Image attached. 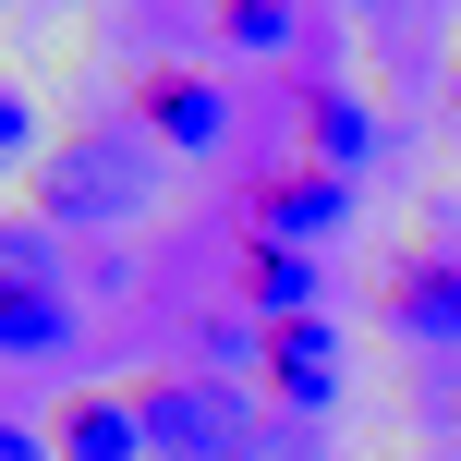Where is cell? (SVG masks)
Listing matches in <instances>:
<instances>
[{"label": "cell", "instance_id": "cell-10", "mask_svg": "<svg viewBox=\"0 0 461 461\" xmlns=\"http://www.w3.org/2000/svg\"><path fill=\"white\" fill-rule=\"evenodd\" d=\"M303 110H316V158H328V170H352V158H365V110H352L340 86H316Z\"/></svg>", "mask_w": 461, "mask_h": 461}, {"label": "cell", "instance_id": "cell-2", "mask_svg": "<svg viewBox=\"0 0 461 461\" xmlns=\"http://www.w3.org/2000/svg\"><path fill=\"white\" fill-rule=\"evenodd\" d=\"M49 219H134L146 207V170L134 158H110V146H73V158H49Z\"/></svg>", "mask_w": 461, "mask_h": 461}, {"label": "cell", "instance_id": "cell-1", "mask_svg": "<svg viewBox=\"0 0 461 461\" xmlns=\"http://www.w3.org/2000/svg\"><path fill=\"white\" fill-rule=\"evenodd\" d=\"M146 438L170 461H292V425H255L207 376H158V389H146Z\"/></svg>", "mask_w": 461, "mask_h": 461}, {"label": "cell", "instance_id": "cell-8", "mask_svg": "<svg viewBox=\"0 0 461 461\" xmlns=\"http://www.w3.org/2000/svg\"><path fill=\"white\" fill-rule=\"evenodd\" d=\"M316 255H279V243H255L243 255V292H255V316H267V328H303V316H316Z\"/></svg>", "mask_w": 461, "mask_h": 461}, {"label": "cell", "instance_id": "cell-11", "mask_svg": "<svg viewBox=\"0 0 461 461\" xmlns=\"http://www.w3.org/2000/svg\"><path fill=\"white\" fill-rule=\"evenodd\" d=\"M219 37H230V49H292V0H230Z\"/></svg>", "mask_w": 461, "mask_h": 461}, {"label": "cell", "instance_id": "cell-7", "mask_svg": "<svg viewBox=\"0 0 461 461\" xmlns=\"http://www.w3.org/2000/svg\"><path fill=\"white\" fill-rule=\"evenodd\" d=\"M49 449H61V461H146L158 438H146V401H110V389H97V401H73V413H61V438H49Z\"/></svg>", "mask_w": 461, "mask_h": 461}, {"label": "cell", "instance_id": "cell-6", "mask_svg": "<svg viewBox=\"0 0 461 461\" xmlns=\"http://www.w3.org/2000/svg\"><path fill=\"white\" fill-rule=\"evenodd\" d=\"M146 122H158V146L207 158V146L230 134V97H219V73H158V86H146Z\"/></svg>", "mask_w": 461, "mask_h": 461}, {"label": "cell", "instance_id": "cell-5", "mask_svg": "<svg viewBox=\"0 0 461 461\" xmlns=\"http://www.w3.org/2000/svg\"><path fill=\"white\" fill-rule=\"evenodd\" d=\"M267 389L292 401V413H328V389H340V328H328V316L267 328Z\"/></svg>", "mask_w": 461, "mask_h": 461}, {"label": "cell", "instance_id": "cell-9", "mask_svg": "<svg viewBox=\"0 0 461 461\" xmlns=\"http://www.w3.org/2000/svg\"><path fill=\"white\" fill-rule=\"evenodd\" d=\"M61 340H73L61 292H13V303H0V352H13V365H24V352H61Z\"/></svg>", "mask_w": 461, "mask_h": 461}, {"label": "cell", "instance_id": "cell-4", "mask_svg": "<svg viewBox=\"0 0 461 461\" xmlns=\"http://www.w3.org/2000/svg\"><path fill=\"white\" fill-rule=\"evenodd\" d=\"M389 328L413 352H461V267H449V255H425V267L389 279Z\"/></svg>", "mask_w": 461, "mask_h": 461}, {"label": "cell", "instance_id": "cell-3", "mask_svg": "<svg viewBox=\"0 0 461 461\" xmlns=\"http://www.w3.org/2000/svg\"><path fill=\"white\" fill-rule=\"evenodd\" d=\"M340 219H352V183H340V170H292V183L255 194V230H267L279 255H316Z\"/></svg>", "mask_w": 461, "mask_h": 461}]
</instances>
